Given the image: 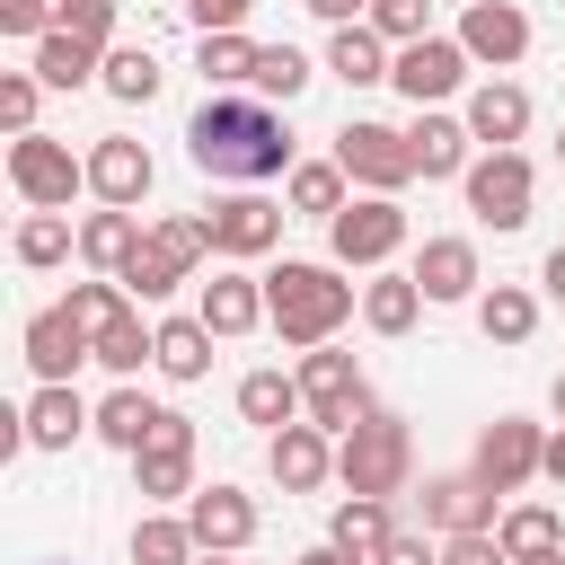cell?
Instances as JSON below:
<instances>
[{"instance_id": "obj_1", "label": "cell", "mask_w": 565, "mask_h": 565, "mask_svg": "<svg viewBox=\"0 0 565 565\" xmlns=\"http://www.w3.org/2000/svg\"><path fill=\"white\" fill-rule=\"evenodd\" d=\"M185 150L203 177H230V185H256V177H282L291 168V124L265 106V97H203V115L185 124Z\"/></svg>"}, {"instance_id": "obj_2", "label": "cell", "mask_w": 565, "mask_h": 565, "mask_svg": "<svg viewBox=\"0 0 565 565\" xmlns=\"http://www.w3.org/2000/svg\"><path fill=\"white\" fill-rule=\"evenodd\" d=\"M265 318H274V335L282 344H327L344 318H353V282H335V265H300V256H282L274 274H265Z\"/></svg>"}, {"instance_id": "obj_3", "label": "cell", "mask_w": 565, "mask_h": 565, "mask_svg": "<svg viewBox=\"0 0 565 565\" xmlns=\"http://www.w3.org/2000/svg\"><path fill=\"white\" fill-rule=\"evenodd\" d=\"M335 477H344L353 494H380V503H388V494L406 486V424L371 406L353 433H335Z\"/></svg>"}, {"instance_id": "obj_4", "label": "cell", "mask_w": 565, "mask_h": 565, "mask_svg": "<svg viewBox=\"0 0 565 565\" xmlns=\"http://www.w3.org/2000/svg\"><path fill=\"white\" fill-rule=\"evenodd\" d=\"M9 185L26 194V212H71V194L88 185V159H71L53 132H9Z\"/></svg>"}, {"instance_id": "obj_5", "label": "cell", "mask_w": 565, "mask_h": 565, "mask_svg": "<svg viewBox=\"0 0 565 565\" xmlns=\"http://www.w3.org/2000/svg\"><path fill=\"white\" fill-rule=\"evenodd\" d=\"M212 247V230H203V212L194 221H159V230H141V256L115 274L124 291H141V300H168L185 274H194V256Z\"/></svg>"}, {"instance_id": "obj_6", "label": "cell", "mask_w": 565, "mask_h": 565, "mask_svg": "<svg viewBox=\"0 0 565 565\" xmlns=\"http://www.w3.org/2000/svg\"><path fill=\"white\" fill-rule=\"evenodd\" d=\"M300 406H309V424H327V433H353V424L371 415V388H362L353 353H327V344H309V362H300Z\"/></svg>"}, {"instance_id": "obj_7", "label": "cell", "mask_w": 565, "mask_h": 565, "mask_svg": "<svg viewBox=\"0 0 565 565\" xmlns=\"http://www.w3.org/2000/svg\"><path fill=\"white\" fill-rule=\"evenodd\" d=\"M459 185H468V212H477L486 230H521V221H530V194H539V177H530L521 150H486Z\"/></svg>"}, {"instance_id": "obj_8", "label": "cell", "mask_w": 565, "mask_h": 565, "mask_svg": "<svg viewBox=\"0 0 565 565\" xmlns=\"http://www.w3.org/2000/svg\"><path fill=\"white\" fill-rule=\"evenodd\" d=\"M327 247H335V265H388V256L406 247V212H397V194H362V203H344V212L327 221Z\"/></svg>"}, {"instance_id": "obj_9", "label": "cell", "mask_w": 565, "mask_h": 565, "mask_svg": "<svg viewBox=\"0 0 565 565\" xmlns=\"http://www.w3.org/2000/svg\"><path fill=\"white\" fill-rule=\"evenodd\" d=\"M335 168L362 177L371 194H397V185L415 177V150H406V132H388V124H344V132H335Z\"/></svg>"}, {"instance_id": "obj_10", "label": "cell", "mask_w": 565, "mask_h": 565, "mask_svg": "<svg viewBox=\"0 0 565 565\" xmlns=\"http://www.w3.org/2000/svg\"><path fill=\"white\" fill-rule=\"evenodd\" d=\"M282 203H265V194H221L212 212H203V230H212V256H265L274 238H282Z\"/></svg>"}, {"instance_id": "obj_11", "label": "cell", "mask_w": 565, "mask_h": 565, "mask_svg": "<svg viewBox=\"0 0 565 565\" xmlns=\"http://www.w3.org/2000/svg\"><path fill=\"white\" fill-rule=\"evenodd\" d=\"M539 459H547V441H539V424H521V415H494V424H486V441H477V477H486L494 494L530 486V477H539Z\"/></svg>"}, {"instance_id": "obj_12", "label": "cell", "mask_w": 565, "mask_h": 565, "mask_svg": "<svg viewBox=\"0 0 565 565\" xmlns=\"http://www.w3.org/2000/svg\"><path fill=\"white\" fill-rule=\"evenodd\" d=\"M388 79H397L415 106H433V97H450V88L468 79V44H450V35H415V44L388 62Z\"/></svg>"}, {"instance_id": "obj_13", "label": "cell", "mask_w": 565, "mask_h": 565, "mask_svg": "<svg viewBox=\"0 0 565 565\" xmlns=\"http://www.w3.org/2000/svg\"><path fill=\"white\" fill-rule=\"evenodd\" d=\"M132 468H141V494H194V424L185 415H159V433L132 450Z\"/></svg>"}, {"instance_id": "obj_14", "label": "cell", "mask_w": 565, "mask_h": 565, "mask_svg": "<svg viewBox=\"0 0 565 565\" xmlns=\"http://www.w3.org/2000/svg\"><path fill=\"white\" fill-rule=\"evenodd\" d=\"M459 44H468V62H521L530 53V18L512 9V0H468V18H459Z\"/></svg>"}, {"instance_id": "obj_15", "label": "cell", "mask_w": 565, "mask_h": 565, "mask_svg": "<svg viewBox=\"0 0 565 565\" xmlns=\"http://www.w3.org/2000/svg\"><path fill=\"white\" fill-rule=\"evenodd\" d=\"M88 194H97V203H115V212H132V203L150 194V150H141V141H124V132H106V141L88 150Z\"/></svg>"}, {"instance_id": "obj_16", "label": "cell", "mask_w": 565, "mask_h": 565, "mask_svg": "<svg viewBox=\"0 0 565 565\" xmlns=\"http://www.w3.org/2000/svg\"><path fill=\"white\" fill-rule=\"evenodd\" d=\"M26 362H35V380H71L79 362H97V344L71 309H35L26 318Z\"/></svg>"}, {"instance_id": "obj_17", "label": "cell", "mask_w": 565, "mask_h": 565, "mask_svg": "<svg viewBox=\"0 0 565 565\" xmlns=\"http://www.w3.org/2000/svg\"><path fill=\"white\" fill-rule=\"evenodd\" d=\"M88 424H97V415L79 406V388H71V380H44V388L26 397V415H18V433H26L35 450H71Z\"/></svg>"}, {"instance_id": "obj_18", "label": "cell", "mask_w": 565, "mask_h": 565, "mask_svg": "<svg viewBox=\"0 0 565 565\" xmlns=\"http://www.w3.org/2000/svg\"><path fill=\"white\" fill-rule=\"evenodd\" d=\"M185 521H194V539H203V547H221V556H238V547L256 539V503H247L238 486H194Z\"/></svg>"}, {"instance_id": "obj_19", "label": "cell", "mask_w": 565, "mask_h": 565, "mask_svg": "<svg viewBox=\"0 0 565 565\" xmlns=\"http://www.w3.org/2000/svg\"><path fill=\"white\" fill-rule=\"evenodd\" d=\"M265 459H274V486H282V494H309V486H327V468H335L327 424H282Z\"/></svg>"}, {"instance_id": "obj_20", "label": "cell", "mask_w": 565, "mask_h": 565, "mask_svg": "<svg viewBox=\"0 0 565 565\" xmlns=\"http://www.w3.org/2000/svg\"><path fill=\"white\" fill-rule=\"evenodd\" d=\"M424 521L441 530V539H459V530H486L494 521V486L468 468V477H433L424 486Z\"/></svg>"}, {"instance_id": "obj_21", "label": "cell", "mask_w": 565, "mask_h": 565, "mask_svg": "<svg viewBox=\"0 0 565 565\" xmlns=\"http://www.w3.org/2000/svg\"><path fill=\"white\" fill-rule=\"evenodd\" d=\"M194 318H203L212 335H247V327H265V282H247V274H212L203 300H194Z\"/></svg>"}, {"instance_id": "obj_22", "label": "cell", "mask_w": 565, "mask_h": 565, "mask_svg": "<svg viewBox=\"0 0 565 565\" xmlns=\"http://www.w3.org/2000/svg\"><path fill=\"white\" fill-rule=\"evenodd\" d=\"M468 132H477L486 150H512V141L530 132V97H521L512 79H486V88L468 97Z\"/></svg>"}, {"instance_id": "obj_23", "label": "cell", "mask_w": 565, "mask_h": 565, "mask_svg": "<svg viewBox=\"0 0 565 565\" xmlns=\"http://www.w3.org/2000/svg\"><path fill=\"white\" fill-rule=\"evenodd\" d=\"M468 124H450V115H424L415 106V132H406V150H415V177H468Z\"/></svg>"}, {"instance_id": "obj_24", "label": "cell", "mask_w": 565, "mask_h": 565, "mask_svg": "<svg viewBox=\"0 0 565 565\" xmlns=\"http://www.w3.org/2000/svg\"><path fill=\"white\" fill-rule=\"evenodd\" d=\"M97 71H106V53H97L88 35H71V26L35 35V79H44V88H88Z\"/></svg>"}, {"instance_id": "obj_25", "label": "cell", "mask_w": 565, "mask_h": 565, "mask_svg": "<svg viewBox=\"0 0 565 565\" xmlns=\"http://www.w3.org/2000/svg\"><path fill=\"white\" fill-rule=\"evenodd\" d=\"M415 282H424V300H468L477 291V247L468 238H424Z\"/></svg>"}, {"instance_id": "obj_26", "label": "cell", "mask_w": 565, "mask_h": 565, "mask_svg": "<svg viewBox=\"0 0 565 565\" xmlns=\"http://www.w3.org/2000/svg\"><path fill=\"white\" fill-rule=\"evenodd\" d=\"M327 71L344 79V88H371V79H388V35L380 26H335V44H327Z\"/></svg>"}, {"instance_id": "obj_27", "label": "cell", "mask_w": 565, "mask_h": 565, "mask_svg": "<svg viewBox=\"0 0 565 565\" xmlns=\"http://www.w3.org/2000/svg\"><path fill=\"white\" fill-rule=\"evenodd\" d=\"M79 256H88L97 274H124V265L141 256V221H132V212H115V203H106V212H88V221H79Z\"/></svg>"}, {"instance_id": "obj_28", "label": "cell", "mask_w": 565, "mask_h": 565, "mask_svg": "<svg viewBox=\"0 0 565 565\" xmlns=\"http://www.w3.org/2000/svg\"><path fill=\"white\" fill-rule=\"evenodd\" d=\"M238 415L265 424V433H282V424L300 415V380H282V371H247V380H238Z\"/></svg>"}, {"instance_id": "obj_29", "label": "cell", "mask_w": 565, "mask_h": 565, "mask_svg": "<svg viewBox=\"0 0 565 565\" xmlns=\"http://www.w3.org/2000/svg\"><path fill=\"white\" fill-rule=\"evenodd\" d=\"M247 88H256L265 106H291V97L309 88V53H291V44H256V71H247Z\"/></svg>"}, {"instance_id": "obj_30", "label": "cell", "mask_w": 565, "mask_h": 565, "mask_svg": "<svg viewBox=\"0 0 565 565\" xmlns=\"http://www.w3.org/2000/svg\"><path fill=\"white\" fill-rule=\"evenodd\" d=\"M415 309H424V282H415V274H380V282L362 291V318H371L380 335H406Z\"/></svg>"}, {"instance_id": "obj_31", "label": "cell", "mask_w": 565, "mask_h": 565, "mask_svg": "<svg viewBox=\"0 0 565 565\" xmlns=\"http://www.w3.org/2000/svg\"><path fill=\"white\" fill-rule=\"evenodd\" d=\"M477 327H486L494 344H530V327H539V300H530L521 282H494V291L477 300Z\"/></svg>"}, {"instance_id": "obj_32", "label": "cell", "mask_w": 565, "mask_h": 565, "mask_svg": "<svg viewBox=\"0 0 565 565\" xmlns=\"http://www.w3.org/2000/svg\"><path fill=\"white\" fill-rule=\"evenodd\" d=\"M159 371L168 380H203L212 371V327L203 318H168L159 327Z\"/></svg>"}, {"instance_id": "obj_33", "label": "cell", "mask_w": 565, "mask_h": 565, "mask_svg": "<svg viewBox=\"0 0 565 565\" xmlns=\"http://www.w3.org/2000/svg\"><path fill=\"white\" fill-rule=\"evenodd\" d=\"M159 415H168V406H150V397H141V388H115V397H106V406H97V433H106V441H115V450H141V441H150V433H159Z\"/></svg>"}, {"instance_id": "obj_34", "label": "cell", "mask_w": 565, "mask_h": 565, "mask_svg": "<svg viewBox=\"0 0 565 565\" xmlns=\"http://www.w3.org/2000/svg\"><path fill=\"white\" fill-rule=\"evenodd\" d=\"M97 79H106V97H124V106H150V97H159V62H150V44H115Z\"/></svg>"}, {"instance_id": "obj_35", "label": "cell", "mask_w": 565, "mask_h": 565, "mask_svg": "<svg viewBox=\"0 0 565 565\" xmlns=\"http://www.w3.org/2000/svg\"><path fill=\"white\" fill-rule=\"evenodd\" d=\"M291 212L335 221V212H344V168H335V159H300V168H291Z\"/></svg>"}, {"instance_id": "obj_36", "label": "cell", "mask_w": 565, "mask_h": 565, "mask_svg": "<svg viewBox=\"0 0 565 565\" xmlns=\"http://www.w3.org/2000/svg\"><path fill=\"white\" fill-rule=\"evenodd\" d=\"M97 362H106V371H141V362H159V327H141L132 309L106 318V327H97Z\"/></svg>"}, {"instance_id": "obj_37", "label": "cell", "mask_w": 565, "mask_h": 565, "mask_svg": "<svg viewBox=\"0 0 565 565\" xmlns=\"http://www.w3.org/2000/svg\"><path fill=\"white\" fill-rule=\"evenodd\" d=\"M388 530H397V521H388V503H380V494H353V503H335V521H327V539H335V547H353V556H371Z\"/></svg>"}, {"instance_id": "obj_38", "label": "cell", "mask_w": 565, "mask_h": 565, "mask_svg": "<svg viewBox=\"0 0 565 565\" xmlns=\"http://www.w3.org/2000/svg\"><path fill=\"white\" fill-rule=\"evenodd\" d=\"M203 539L194 521H132V565H194Z\"/></svg>"}, {"instance_id": "obj_39", "label": "cell", "mask_w": 565, "mask_h": 565, "mask_svg": "<svg viewBox=\"0 0 565 565\" xmlns=\"http://www.w3.org/2000/svg\"><path fill=\"white\" fill-rule=\"evenodd\" d=\"M194 71H203L212 88H238V79L256 71V44H247L238 26H221V35H203V44H194Z\"/></svg>"}, {"instance_id": "obj_40", "label": "cell", "mask_w": 565, "mask_h": 565, "mask_svg": "<svg viewBox=\"0 0 565 565\" xmlns=\"http://www.w3.org/2000/svg\"><path fill=\"white\" fill-rule=\"evenodd\" d=\"M62 256H71V212H26V221H18V265L44 274V265H62Z\"/></svg>"}, {"instance_id": "obj_41", "label": "cell", "mask_w": 565, "mask_h": 565, "mask_svg": "<svg viewBox=\"0 0 565 565\" xmlns=\"http://www.w3.org/2000/svg\"><path fill=\"white\" fill-rule=\"evenodd\" d=\"M503 556H547V547H565V530H556V512L547 503H521V512H503Z\"/></svg>"}, {"instance_id": "obj_42", "label": "cell", "mask_w": 565, "mask_h": 565, "mask_svg": "<svg viewBox=\"0 0 565 565\" xmlns=\"http://www.w3.org/2000/svg\"><path fill=\"white\" fill-rule=\"evenodd\" d=\"M79 327H88V344H97V327L106 318H124V282H71V300H62Z\"/></svg>"}, {"instance_id": "obj_43", "label": "cell", "mask_w": 565, "mask_h": 565, "mask_svg": "<svg viewBox=\"0 0 565 565\" xmlns=\"http://www.w3.org/2000/svg\"><path fill=\"white\" fill-rule=\"evenodd\" d=\"M424 18H433V0H371V26H380L388 44H415V35H433Z\"/></svg>"}, {"instance_id": "obj_44", "label": "cell", "mask_w": 565, "mask_h": 565, "mask_svg": "<svg viewBox=\"0 0 565 565\" xmlns=\"http://www.w3.org/2000/svg\"><path fill=\"white\" fill-rule=\"evenodd\" d=\"M35 88H44L35 71H9V79H0V124H9V132H35Z\"/></svg>"}, {"instance_id": "obj_45", "label": "cell", "mask_w": 565, "mask_h": 565, "mask_svg": "<svg viewBox=\"0 0 565 565\" xmlns=\"http://www.w3.org/2000/svg\"><path fill=\"white\" fill-rule=\"evenodd\" d=\"M62 26L88 35V44L106 53V35H115V0H62Z\"/></svg>"}, {"instance_id": "obj_46", "label": "cell", "mask_w": 565, "mask_h": 565, "mask_svg": "<svg viewBox=\"0 0 565 565\" xmlns=\"http://www.w3.org/2000/svg\"><path fill=\"white\" fill-rule=\"evenodd\" d=\"M441 565H512V556L494 530H459V539H441Z\"/></svg>"}, {"instance_id": "obj_47", "label": "cell", "mask_w": 565, "mask_h": 565, "mask_svg": "<svg viewBox=\"0 0 565 565\" xmlns=\"http://www.w3.org/2000/svg\"><path fill=\"white\" fill-rule=\"evenodd\" d=\"M53 9L62 0H0V26L9 35H53Z\"/></svg>"}, {"instance_id": "obj_48", "label": "cell", "mask_w": 565, "mask_h": 565, "mask_svg": "<svg viewBox=\"0 0 565 565\" xmlns=\"http://www.w3.org/2000/svg\"><path fill=\"white\" fill-rule=\"evenodd\" d=\"M371 565H441V547H424L415 530H388V539L371 547Z\"/></svg>"}, {"instance_id": "obj_49", "label": "cell", "mask_w": 565, "mask_h": 565, "mask_svg": "<svg viewBox=\"0 0 565 565\" xmlns=\"http://www.w3.org/2000/svg\"><path fill=\"white\" fill-rule=\"evenodd\" d=\"M185 9H194V26H203V35H221V26H238L256 0H185Z\"/></svg>"}, {"instance_id": "obj_50", "label": "cell", "mask_w": 565, "mask_h": 565, "mask_svg": "<svg viewBox=\"0 0 565 565\" xmlns=\"http://www.w3.org/2000/svg\"><path fill=\"white\" fill-rule=\"evenodd\" d=\"M300 9H318V18H327V26H353V18H362V9H371V0H300Z\"/></svg>"}, {"instance_id": "obj_51", "label": "cell", "mask_w": 565, "mask_h": 565, "mask_svg": "<svg viewBox=\"0 0 565 565\" xmlns=\"http://www.w3.org/2000/svg\"><path fill=\"white\" fill-rule=\"evenodd\" d=\"M539 282H547V300H565V247H547V265H539Z\"/></svg>"}, {"instance_id": "obj_52", "label": "cell", "mask_w": 565, "mask_h": 565, "mask_svg": "<svg viewBox=\"0 0 565 565\" xmlns=\"http://www.w3.org/2000/svg\"><path fill=\"white\" fill-rule=\"evenodd\" d=\"M300 565H362V556H353V547H335V539H318V547H309Z\"/></svg>"}, {"instance_id": "obj_53", "label": "cell", "mask_w": 565, "mask_h": 565, "mask_svg": "<svg viewBox=\"0 0 565 565\" xmlns=\"http://www.w3.org/2000/svg\"><path fill=\"white\" fill-rule=\"evenodd\" d=\"M539 468H547V477H556V486H565V433H556V441H547V459H539Z\"/></svg>"}, {"instance_id": "obj_54", "label": "cell", "mask_w": 565, "mask_h": 565, "mask_svg": "<svg viewBox=\"0 0 565 565\" xmlns=\"http://www.w3.org/2000/svg\"><path fill=\"white\" fill-rule=\"evenodd\" d=\"M512 565H565V547H547V556H512Z\"/></svg>"}, {"instance_id": "obj_55", "label": "cell", "mask_w": 565, "mask_h": 565, "mask_svg": "<svg viewBox=\"0 0 565 565\" xmlns=\"http://www.w3.org/2000/svg\"><path fill=\"white\" fill-rule=\"evenodd\" d=\"M556 415H565V371H556Z\"/></svg>"}, {"instance_id": "obj_56", "label": "cell", "mask_w": 565, "mask_h": 565, "mask_svg": "<svg viewBox=\"0 0 565 565\" xmlns=\"http://www.w3.org/2000/svg\"><path fill=\"white\" fill-rule=\"evenodd\" d=\"M203 565H230V556H221V547H203Z\"/></svg>"}, {"instance_id": "obj_57", "label": "cell", "mask_w": 565, "mask_h": 565, "mask_svg": "<svg viewBox=\"0 0 565 565\" xmlns=\"http://www.w3.org/2000/svg\"><path fill=\"white\" fill-rule=\"evenodd\" d=\"M556 159H565V132H556Z\"/></svg>"}]
</instances>
